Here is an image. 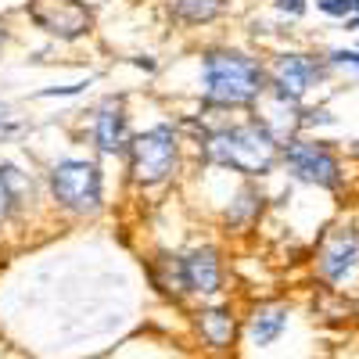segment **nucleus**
I'll return each instance as SVG.
<instances>
[{
  "label": "nucleus",
  "instance_id": "obj_4",
  "mask_svg": "<svg viewBox=\"0 0 359 359\" xmlns=\"http://www.w3.org/2000/svg\"><path fill=\"white\" fill-rule=\"evenodd\" d=\"M176 162V140L169 126H155L151 133H140L133 140V176L140 184H158L172 172Z\"/></svg>",
  "mask_w": 359,
  "mask_h": 359
},
{
  "label": "nucleus",
  "instance_id": "obj_16",
  "mask_svg": "<svg viewBox=\"0 0 359 359\" xmlns=\"http://www.w3.org/2000/svg\"><path fill=\"white\" fill-rule=\"evenodd\" d=\"M8 201H11V194H8V187H4V176H0V219L8 216Z\"/></svg>",
  "mask_w": 359,
  "mask_h": 359
},
{
  "label": "nucleus",
  "instance_id": "obj_6",
  "mask_svg": "<svg viewBox=\"0 0 359 359\" xmlns=\"http://www.w3.org/2000/svg\"><path fill=\"white\" fill-rule=\"evenodd\" d=\"M316 79V65L302 54H284L280 62L273 65V83H277V94L287 101H298L309 90V83Z\"/></svg>",
  "mask_w": 359,
  "mask_h": 359
},
{
  "label": "nucleus",
  "instance_id": "obj_5",
  "mask_svg": "<svg viewBox=\"0 0 359 359\" xmlns=\"http://www.w3.org/2000/svg\"><path fill=\"white\" fill-rule=\"evenodd\" d=\"M284 158H287V165L302 176V180H313V184H320V187H334V184H338V162H334V155L327 151V147H320V144L294 140V144H287Z\"/></svg>",
  "mask_w": 359,
  "mask_h": 359
},
{
  "label": "nucleus",
  "instance_id": "obj_9",
  "mask_svg": "<svg viewBox=\"0 0 359 359\" xmlns=\"http://www.w3.org/2000/svg\"><path fill=\"white\" fill-rule=\"evenodd\" d=\"M355 259H359V241L352 233H338L334 241H331V248L323 252V259H320V269L331 280H341L345 273H352V266H355Z\"/></svg>",
  "mask_w": 359,
  "mask_h": 359
},
{
  "label": "nucleus",
  "instance_id": "obj_7",
  "mask_svg": "<svg viewBox=\"0 0 359 359\" xmlns=\"http://www.w3.org/2000/svg\"><path fill=\"white\" fill-rule=\"evenodd\" d=\"M184 284L191 291H205V294L219 287V262H216V252L212 248L191 252L184 259Z\"/></svg>",
  "mask_w": 359,
  "mask_h": 359
},
{
  "label": "nucleus",
  "instance_id": "obj_15",
  "mask_svg": "<svg viewBox=\"0 0 359 359\" xmlns=\"http://www.w3.org/2000/svg\"><path fill=\"white\" fill-rule=\"evenodd\" d=\"M284 15H302L306 11V4H302V0H280V4H277Z\"/></svg>",
  "mask_w": 359,
  "mask_h": 359
},
{
  "label": "nucleus",
  "instance_id": "obj_10",
  "mask_svg": "<svg viewBox=\"0 0 359 359\" xmlns=\"http://www.w3.org/2000/svg\"><path fill=\"white\" fill-rule=\"evenodd\" d=\"M284 323H287V313H284L280 306H266V309H259V313L252 316L248 334H252L255 345H269V341L284 331Z\"/></svg>",
  "mask_w": 359,
  "mask_h": 359
},
{
  "label": "nucleus",
  "instance_id": "obj_11",
  "mask_svg": "<svg viewBox=\"0 0 359 359\" xmlns=\"http://www.w3.org/2000/svg\"><path fill=\"white\" fill-rule=\"evenodd\" d=\"M201 334L212 341V345H226L230 334H233V320H230L226 313H219V309L205 313V316H201Z\"/></svg>",
  "mask_w": 359,
  "mask_h": 359
},
{
  "label": "nucleus",
  "instance_id": "obj_8",
  "mask_svg": "<svg viewBox=\"0 0 359 359\" xmlns=\"http://www.w3.org/2000/svg\"><path fill=\"white\" fill-rule=\"evenodd\" d=\"M94 137H97V147L108 151V155L123 147V140H126V118H123V104H118V101H104L101 104Z\"/></svg>",
  "mask_w": 359,
  "mask_h": 359
},
{
  "label": "nucleus",
  "instance_id": "obj_17",
  "mask_svg": "<svg viewBox=\"0 0 359 359\" xmlns=\"http://www.w3.org/2000/svg\"><path fill=\"white\" fill-rule=\"evenodd\" d=\"M355 11H359V0H355Z\"/></svg>",
  "mask_w": 359,
  "mask_h": 359
},
{
  "label": "nucleus",
  "instance_id": "obj_3",
  "mask_svg": "<svg viewBox=\"0 0 359 359\" xmlns=\"http://www.w3.org/2000/svg\"><path fill=\"white\" fill-rule=\"evenodd\" d=\"M50 187H54V198L65 208H72V212H97L101 205V176L90 162H79V158L57 162L50 172Z\"/></svg>",
  "mask_w": 359,
  "mask_h": 359
},
{
  "label": "nucleus",
  "instance_id": "obj_14",
  "mask_svg": "<svg viewBox=\"0 0 359 359\" xmlns=\"http://www.w3.org/2000/svg\"><path fill=\"white\" fill-rule=\"evenodd\" d=\"M331 57H334L338 65H352V69H359V54H355V50H334Z\"/></svg>",
  "mask_w": 359,
  "mask_h": 359
},
{
  "label": "nucleus",
  "instance_id": "obj_2",
  "mask_svg": "<svg viewBox=\"0 0 359 359\" xmlns=\"http://www.w3.org/2000/svg\"><path fill=\"white\" fill-rule=\"evenodd\" d=\"M262 72L245 54H208L205 57V94L208 101L245 104L259 94Z\"/></svg>",
  "mask_w": 359,
  "mask_h": 359
},
{
  "label": "nucleus",
  "instance_id": "obj_12",
  "mask_svg": "<svg viewBox=\"0 0 359 359\" xmlns=\"http://www.w3.org/2000/svg\"><path fill=\"white\" fill-rule=\"evenodd\" d=\"M219 11V0H176V15H184L187 22H208Z\"/></svg>",
  "mask_w": 359,
  "mask_h": 359
},
{
  "label": "nucleus",
  "instance_id": "obj_13",
  "mask_svg": "<svg viewBox=\"0 0 359 359\" xmlns=\"http://www.w3.org/2000/svg\"><path fill=\"white\" fill-rule=\"evenodd\" d=\"M316 4H320V11L338 15V18H345L348 11H355V0H316Z\"/></svg>",
  "mask_w": 359,
  "mask_h": 359
},
{
  "label": "nucleus",
  "instance_id": "obj_1",
  "mask_svg": "<svg viewBox=\"0 0 359 359\" xmlns=\"http://www.w3.org/2000/svg\"><path fill=\"white\" fill-rule=\"evenodd\" d=\"M208 158L233 165L241 172H266L277 158V140L269 137L266 126L245 123V126L219 130V133L208 137Z\"/></svg>",
  "mask_w": 359,
  "mask_h": 359
}]
</instances>
